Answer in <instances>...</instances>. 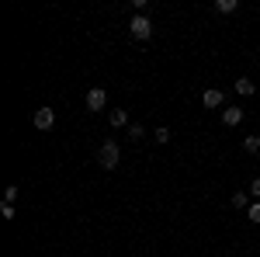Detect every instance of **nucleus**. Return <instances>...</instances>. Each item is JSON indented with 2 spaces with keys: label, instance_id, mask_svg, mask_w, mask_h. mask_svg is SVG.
<instances>
[{
  "label": "nucleus",
  "instance_id": "obj_1",
  "mask_svg": "<svg viewBox=\"0 0 260 257\" xmlns=\"http://www.w3.org/2000/svg\"><path fill=\"white\" fill-rule=\"evenodd\" d=\"M118 160H121L118 142H115V139H104V142H101V150H98V163L104 167V170H115V167H118Z\"/></svg>",
  "mask_w": 260,
  "mask_h": 257
},
{
  "label": "nucleus",
  "instance_id": "obj_2",
  "mask_svg": "<svg viewBox=\"0 0 260 257\" xmlns=\"http://www.w3.org/2000/svg\"><path fill=\"white\" fill-rule=\"evenodd\" d=\"M128 35H132L136 42H146L149 35H153V21L146 18V14H136V18L128 21Z\"/></svg>",
  "mask_w": 260,
  "mask_h": 257
},
{
  "label": "nucleus",
  "instance_id": "obj_3",
  "mask_svg": "<svg viewBox=\"0 0 260 257\" xmlns=\"http://www.w3.org/2000/svg\"><path fill=\"white\" fill-rule=\"evenodd\" d=\"M104 104H108V91L104 87H90L87 91V108L90 111H104Z\"/></svg>",
  "mask_w": 260,
  "mask_h": 257
},
{
  "label": "nucleus",
  "instance_id": "obj_4",
  "mask_svg": "<svg viewBox=\"0 0 260 257\" xmlns=\"http://www.w3.org/2000/svg\"><path fill=\"white\" fill-rule=\"evenodd\" d=\"M52 125H56V111H52V108H39V111H35V129L45 132V129H52Z\"/></svg>",
  "mask_w": 260,
  "mask_h": 257
},
{
  "label": "nucleus",
  "instance_id": "obj_5",
  "mask_svg": "<svg viewBox=\"0 0 260 257\" xmlns=\"http://www.w3.org/2000/svg\"><path fill=\"white\" fill-rule=\"evenodd\" d=\"M201 104H205V108H222V104H225V94H222L219 87H212V91L201 94Z\"/></svg>",
  "mask_w": 260,
  "mask_h": 257
},
{
  "label": "nucleus",
  "instance_id": "obj_6",
  "mask_svg": "<svg viewBox=\"0 0 260 257\" xmlns=\"http://www.w3.org/2000/svg\"><path fill=\"white\" fill-rule=\"evenodd\" d=\"M222 122H225V125H240L243 122V108H222Z\"/></svg>",
  "mask_w": 260,
  "mask_h": 257
},
{
  "label": "nucleus",
  "instance_id": "obj_7",
  "mask_svg": "<svg viewBox=\"0 0 260 257\" xmlns=\"http://www.w3.org/2000/svg\"><path fill=\"white\" fill-rule=\"evenodd\" d=\"M233 87H236V94H243V98H250V94L257 91V87H253V80H246V77H240Z\"/></svg>",
  "mask_w": 260,
  "mask_h": 257
},
{
  "label": "nucleus",
  "instance_id": "obj_8",
  "mask_svg": "<svg viewBox=\"0 0 260 257\" xmlns=\"http://www.w3.org/2000/svg\"><path fill=\"white\" fill-rule=\"evenodd\" d=\"M108 119H111V125H115V129H121V125H128V111H125V108H115Z\"/></svg>",
  "mask_w": 260,
  "mask_h": 257
},
{
  "label": "nucleus",
  "instance_id": "obj_9",
  "mask_svg": "<svg viewBox=\"0 0 260 257\" xmlns=\"http://www.w3.org/2000/svg\"><path fill=\"white\" fill-rule=\"evenodd\" d=\"M229 202H233V209H250V195H246V191H236Z\"/></svg>",
  "mask_w": 260,
  "mask_h": 257
},
{
  "label": "nucleus",
  "instance_id": "obj_10",
  "mask_svg": "<svg viewBox=\"0 0 260 257\" xmlns=\"http://www.w3.org/2000/svg\"><path fill=\"white\" fill-rule=\"evenodd\" d=\"M236 7H240L236 0H215V11H219V14H233Z\"/></svg>",
  "mask_w": 260,
  "mask_h": 257
},
{
  "label": "nucleus",
  "instance_id": "obj_11",
  "mask_svg": "<svg viewBox=\"0 0 260 257\" xmlns=\"http://www.w3.org/2000/svg\"><path fill=\"white\" fill-rule=\"evenodd\" d=\"M243 150L246 153H260V136H246L243 139Z\"/></svg>",
  "mask_w": 260,
  "mask_h": 257
},
{
  "label": "nucleus",
  "instance_id": "obj_12",
  "mask_svg": "<svg viewBox=\"0 0 260 257\" xmlns=\"http://www.w3.org/2000/svg\"><path fill=\"white\" fill-rule=\"evenodd\" d=\"M146 136V129H142L139 122H132V125H128V139H142Z\"/></svg>",
  "mask_w": 260,
  "mask_h": 257
},
{
  "label": "nucleus",
  "instance_id": "obj_13",
  "mask_svg": "<svg viewBox=\"0 0 260 257\" xmlns=\"http://www.w3.org/2000/svg\"><path fill=\"white\" fill-rule=\"evenodd\" d=\"M14 198H18V188H14V184H7V188H4V202H7V205H14Z\"/></svg>",
  "mask_w": 260,
  "mask_h": 257
},
{
  "label": "nucleus",
  "instance_id": "obj_14",
  "mask_svg": "<svg viewBox=\"0 0 260 257\" xmlns=\"http://www.w3.org/2000/svg\"><path fill=\"white\" fill-rule=\"evenodd\" d=\"M246 216H250V222H260V202H253V205L246 209Z\"/></svg>",
  "mask_w": 260,
  "mask_h": 257
},
{
  "label": "nucleus",
  "instance_id": "obj_15",
  "mask_svg": "<svg viewBox=\"0 0 260 257\" xmlns=\"http://www.w3.org/2000/svg\"><path fill=\"white\" fill-rule=\"evenodd\" d=\"M156 142H170V129H167V125L156 129Z\"/></svg>",
  "mask_w": 260,
  "mask_h": 257
},
{
  "label": "nucleus",
  "instance_id": "obj_16",
  "mask_svg": "<svg viewBox=\"0 0 260 257\" xmlns=\"http://www.w3.org/2000/svg\"><path fill=\"white\" fill-rule=\"evenodd\" d=\"M0 212H4V219H14V205H7V202H4V205H0Z\"/></svg>",
  "mask_w": 260,
  "mask_h": 257
},
{
  "label": "nucleus",
  "instance_id": "obj_17",
  "mask_svg": "<svg viewBox=\"0 0 260 257\" xmlns=\"http://www.w3.org/2000/svg\"><path fill=\"white\" fill-rule=\"evenodd\" d=\"M250 195H253V198H260V178L253 181V184H250Z\"/></svg>",
  "mask_w": 260,
  "mask_h": 257
}]
</instances>
